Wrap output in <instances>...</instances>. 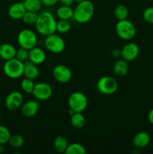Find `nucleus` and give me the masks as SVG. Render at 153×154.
<instances>
[{
	"label": "nucleus",
	"instance_id": "obj_26",
	"mask_svg": "<svg viewBox=\"0 0 153 154\" xmlns=\"http://www.w3.org/2000/svg\"><path fill=\"white\" fill-rule=\"evenodd\" d=\"M34 83L33 80L25 78L20 83V87L22 91L26 94H32L34 87Z\"/></svg>",
	"mask_w": 153,
	"mask_h": 154
},
{
	"label": "nucleus",
	"instance_id": "obj_2",
	"mask_svg": "<svg viewBox=\"0 0 153 154\" xmlns=\"http://www.w3.org/2000/svg\"><path fill=\"white\" fill-rule=\"evenodd\" d=\"M94 13V4L90 0H84L74 9L73 18L79 23H86L92 18Z\"/></svg>",
	"mask_w": 153,
	"mask_h": 154
},
{
	"label": "nucleus",
	"instance_id": "obj_31",
	"mask_svg": "<svg viewBox=\"0 0 153 154\" xmlns=\"http://www.w3.org/2000/svg\"><path fill=\"white\" fill-rule=\"evenodd\" d=\"M28 53H29L28 50L20 47L19 49L16 50L15 58L22 63H25L26 61H27V60H28Z\"/></svg>",
	"mask_w": 153,
	"mask_h": 154
},
{
	"label": "nucleus",
	"instance_id": "obj_18",
	"mask_svg": "<svg viewBox=\"0 0 153 154\" xmlns=\"http://www.w3.org/2000/svg\"><path fill=\"white\" fill-rule=\"evenodd\" d=\"M39 75H40V71L37 65L32 63L31 61H26L24 63L23 75L25 78L34 80L38 78Z\"/></svg>",
	"mask_w": 153,
	"mask_h": 154
},
{
	"label": "nucleus",
	"instance_id": "obj_35",
	"mask_svg": "<svg viewBox=\"0 0 153 154\" xmlns=\"http://www.w3.org/2000/svg\"><path fill=\"white\" fill-rule=\"evenodd\" d=\"M148 120L152 125H153V108L150 110L148 114Z\"/></svg>",
	"mask_w": 153,
	"mask_h": 154
},
{
	"label": "nucleus",
	"instance_id": "obj_4",
	"mask_svg": "<svg viewBox=\"0 0 153 154\" xmlns=\"http://www.w3.org/2000/svg\"><path fill=\"white\" fill-rule=\"evenodd\" d=\"M3 71L8 78L17 79L23 75L24 63L16 58L7 60L3 66Z\"/></svg>",
	"mask_w": 153,
	"mask_h": 154
},
{
	"label": "nucleus",
	"instance_id": "obj_13",
	"mask_svg": "<svg viewBox=\"0 0 153 154\" xmlns=\"http://www.w3.org/2000/svg\"><path fill=\"white\" fill-rule=\"evenodd\" d=\"M40 105L36 100H29L25 102L21 106V113L26 117H34L38 112Z\"/></svg>",
	"mask_w": 153,
	"mask_h": 154
},
{
	"label": "nucleus",
	"instance_id": "obj_15",
	"mask_svg": "<svg viewBox=\"0 0 153 154\" xmlns=\"http://www.w3.org/2000/svg\"><path fill=\"white\" fill-rule=\"evenodd\" d=\"M46 60V53L43 49L38 47H34L29 50L28 53V60L32 63L38 65L42 64Z\"/></svg>",
	"mask_w": 153,
	"mask_h": 154
},
{
	"label": "nucleus",
	"instance_id": "obj_32",
	"mask_svg": "<svg viewBox=\"0 0 153 154\" xmlns=\"http://www.w3.org/2000/svg\"><path fill=\"white\" fill-rule=\"evenodd\" d=\"M144 20L149 24H153V7H148L145 9L142 14Z\"/></svg>",
	"mask_w": 153,
	"mask_h": 154
},
{
	"label": "nucleus",
	"instance_id": "obj_28",
	"mask_svg": "<svg viewBox=\"0 0 153 154\" xmlns=\"http://www.w3.org/2000/svg\"><path fill=\"white\" fill-rule=\"evenodd\" d=\"M71 29V23L68 20H59L56 23V32L59 33H67Z\"/></svg>",
	"mask_w": 153,
	"mask_h": 154
},
{
	"label": "nucleus",
	"instance_id": "obj_25",
	"mask_svg": "<svg viewBox=\"0 0 153 154\" xmlns=\"http://www.w3.org/2000/svg\"><path fill=\"white\" fill-rule=\"evenodd\" d=\"M22 3L26 11L33 12H38L43 5L40 0H24Z\"/></svg>",
	"mask_w": 153,
	"mask_h": 154
},
{
	"label": "nucleus",
	"instance_id": "obj_27",
	"mask_svg": "<svg viewBox=\"0 0 153 154\" xmlns=\"http://www.w3.org/2000/svg\"><path fill=\"white\" fill-rule=\"evenodd\" d=\"M38 17V12H33V11H26L22 17V20L24 23L27 24V25H34L37 21Z\"/></svg>",
	"mask_w": 153,
	"mask_h": 154
},
{
	"label": "nucleus",
	"instance_id": "obj_22",
	"mask_svg": "<svg viewBox=\"0 0 153 154\" xmlns=\"http://www.w3.org/2000/svg\"><path fill=\"white\" fill-rule=\"evenodd\" d=\"M56 16L59 20H70L74 17V9L69 6L61 5L56 10Z\"/></svg>",
	"mask_w": 153,
	"mask_h": 154
},
{
	"label": "nucleus",
	"instance_id": "obj_5",
	"mask_svg": "<svg viewBox=\"0 0 153 154\" xmlns=\"http://www.w3.org/2000/svg\"><path fill=\"white\" fill-rule=\"evenodd\" d=\"M116 32L123 40H130L135 36L136 27L131 21L128 19L118 20L116 25Z\"/></svg>",
	"mask_w": 153,
	"mask_h": 154
},
{
	"label": "nucleus",
	"instance_id": "obj_39",
	"mask_svg": "<svg viewBox=\"0 0 153 154\" xmlns=\"http://www.w3.org/2000/svg\"><path fill=\"white\" fill-rule=\"evenodd\" d=\"M1 120H2V117H1V114H0V123H1Z\"/></svg>",
	"mask_w": 153,
	"mask_h": 154
},
{
	"label": "nucleus",
	"instance_id": "obj_16",
	"mask_svg": "<svg viewBox=\"0 0 153 154\" xmlns=\"http://www.w3.org/2000/svg\"><path fill=\"white\" fill-rule=\"evenodd\" d=\"M150 135L146 132H140L133 138V144L136 148L142 149L149 144Z\"/></svg>",
	"mask_w": 153,
	"mask_h": 154
},
{
	"label": "nucleus",
	"instance_id": "obj_1",
	"mask_svg": "<svg viewBox=\"0 0 153 154\" xmlns=\"http://www.w3.org/2000/svg\"><path fill=\"white\" fill-rule=\"evenodd\" d=\"M56 23L57 21L50 12L43 11L38 14L34 26L39 34L47 36L56 32Z\"/></svg>",
	"mask_w": 153,
	"mask_h": 154
},
{
	"label": "nucleus",
	"instance_id": "obj_21",
	"mask_svg": "<svg viewBox=\"0 0 153 154\" xmlns=\"http://www.w3.org/2000/svg\"><path fill=\"white\" fill-rule=\"evenodd\" d=\"M52 145H53L54 149L57 153H64L68 146V142L64 136L58 135L54 138Z\"/></svg>",
	"mask_w": 153,
	"mask_h": 154
},
{
	"label": "nucleus",
	"instance_id": "obj_33",
	"mask_svg": "<svg viewBox=\"0 0 153 154\" xmlns=\"http://www.w3.org/2000/svg\"><path fill=\"white\" fill-rule=\"evenodd\" d=\"M40 1H41L42 5L47 6V7H50V6H53L57 4L59 0H40Z\"/></svg>",
	"mask_w": 153,
	"mask_h": 154
},
{
	"label": "nucleus",
	"instance_id": "obj_12",
	"mask_svg": "<svg viewBox=\"0 0 153 154\" xmlns=\"http://www.w3.org/2000/svg\"><path fill=\"white\" fill-rule=\"evenodd\" d=\"M140 54L139 46L136 43L130 42L124 45L121 50V57L127 62L136 60Z\"/></svg>",
	"mask_w": 153,
	"mask_h": 154
},
{
	"label": "nucleus",
	"instance_id": "obj_40",
	"mask_svg": "<svg viewBox=\"0 0 153 154\" xmlns=\"http://www.w3.org/2000/svg\"><path fill=\"white\" fill-rule=\"evenodd\" d=\"M0 41H1V38H0Z\"/></svg>",
	"mask_w": 153,
	"mask_h": 154
},
{
	"label": "nucleus",
	"instance_id": "obj_36",
	"mask_svg": "<svg viewBox=\"0 0 153 154\" xmlns=\"http://www.w3.org/2000/svg\"><path fill=\"white\" fill-rule=\"evenodd\" d=\"M112 55L115 57H118V56H121V51H118V50H113L112 51Z\"/></svg>",
	"mask_w": 153,
	"mask_h": 154
},
{
	"label": "nucleus",
	"instance_id": "obj_3",
	"mask_svg": "<svg viewBox=\"0 0 153 154\" xmlns=\"http://www.w3.org/2000/svg\"><path fill=\"white\" fill-rule=\"evenodd\" d=\"M70 114L74 112H82L88 105V99L82 92H74L69 96L68 99Z\"/></svg>",
	"mask_w": 153,
	"mask_h": 154
},
{
	"label": "nucleus",
	"instance_id": "obj_6",
	"mask_svg": "<svg viewBox=\"0 0 153 154\" xmlns=\"http://www.w3.org/2000/svg\"><path fill=\"white\" fill-rule=\"evenodd\" d=\"M17 42L20 48H26L29 51L36 47L38 43V38L32 30L25 29L21 30L18 34Z\"/></svg>",
	"mask_w": 153,
	"mask_h": 154
},
{
	"label": "nucleus",
	"instance_id": "obj_30",
	"mask_svg": "<svg viewBox=\"0 0 153 154\" xmlns=\"http://www.w3.org/2000/svg\"><path fill=\"white\" fill-rule=\"evenodd\" d=\"M11 134L6 126L0 125V144H8L10 140Z\"/></svg>",
	"mask_w": 153,
	"mask_h": 154
},
{
	"label": "nucleus",
	"instance_id": "obj_8",
	"mask_svg": "<svg viewBox=\"0 0 153 154\" xmlns=\"http://www.w3.org/2000/svg\"><path fill=\"white\" fill-rule=\"evenodd\" d=\"M118 82L111 76H103L98 81L97 89L103 95H112L117 91Z\"/></svg>",
	"mask_w": 153,
	"mask_h": 154
},
{
	"label": "nucleus",
	"instance_id": "obj_10",
	"mask_svg": "<svg viewBox=\"0 0 153 154\" xmlns=\"http://www.w3.org/2000/svg\"><path fill=\"white\" fill-rule=\"evenodd\" d=\"M52 76L58 83L67 84L71 80L72 72L68 66L58 64L52 69Z\"/></svg>",
	"mask_w": 153,
	"mask_h": 154
},
{
	"label": "nucleus",
	"instance_id": "obj_34",
	"mask_svg": "<svg viewBox=\"0 0 153 154\" xmlns=\"http://www.w3.org/2000/svg\"><path fill=\"white\" fill-rule=\"evenodd\" d=\"M59 2L62 4V5L69 6V7H71L73 3L74 2V0H59Z\"/></svg>",
	"mask_w": 153,
	"mask_h": 154
},
{
	"label": "nucleus",
	"instance_id": "obj_7",
	"mask_svg": "<svg viewBox=\"0 0 153 154\" xmlns=\"http://www.w3.org/2000/svg\"><path fill=\"white\" fill-rule=\"evenodd\" d=\"M44 46L46 49L52 54H60L65 48V42L58 35L51 34L46 36L44 39Z\"/></svg>",
	"mask_w": 153,
	"mask_h": 154
},
{
	"label": "nucleus",
	"instance_id": "obj_23",
	"mask_svg": "<svg viewBox=\"0 0 153 154\" xmlns=\"http://www.w3.org/2000/svg\"><path fill=\"white\" fill-rule=\"evenodd\" d=\"M86 150L85 147L79 143H71L68 146L64 153L65 154H86Z\"/></svg>",
	"mask_w": 153,
	"mask_h": 154
},
{
	"label": "nucleus",
	"instance_id": "obj_17",
	"mask_svg": "<svg viewBox=\"0 0 153 154\" xmlns=\"http://www.w3.org/2000/svg\"><path fill=\"white\" fill-rule=\"evenodd\" d=\"M16 49L13 45L4 43L0 45V58L4 61L15 58Z\"/></svg>",
	"mask_w": 153,
	"mask_h": 154
},
{
	"label": "nucleus",
	"instance_id": "obj_11",
	"mask_svg": "<svg viewBox=\"0 0 153 154\" xmlns=\"http://www.w3.org/2000/svg\"><path fill=\"white\" fill-rule=\"evenodd\" d=\"M22 104H23V96L19 91L10 92L4 101V105L10 111H14L21 108Z\"/></svg>",
	"mask_w": 153,
	"mask_h": 154
},
{
	"label": "nucleus",
	"instance_id": "obj_9",
	"mask_svg": "<svg viewBox=\"0 0 153 154\" xmlns=\"http://www.w3.org/2000/svg\"><path fill=\"white\" fill-rule=\"evenodd\" d=\"M32 94L34 99L38 101L48 100L52 95V89L50 84L45 82H40L34 84Z\"/></svg>",
	"mask_w": 153,
	"mask_h": 154
},
{
	"label": "nucleus",
	"instance_id": "obj_24",
	"mask_svg": "<svg viewBox=\"0 0 153 154\" xmlns=\"http://www.w3.org/2000/svg\"><path fill=\"white\" fill-rule=\"evenodd\" d=\"M128 9L124 5L119 4L114 9V16L118 20H126L128 17Z\"/></svg>",
	"mask_w": 153,
	"mask_h": 154
},
{
	"label": "nucleus",
	"instance_id": "obj_20",
	"mask_svg": "<svg viewBox=\"0 0 153 154\" xmlns=\"http://www.w3.org/2000/svg\"><path fill=\"white\" fill-rule=\"evenodd\" d=\"M70 124L75 129H82L86 125V118L82 112H74L70 116Z\"/></svg>",
	"mask_w": 153,
	"mask_h": 154
},
{
	"label": "nucleus",
	"instance_id": "obj_29",
	"mask_svg": "<svg viewBox=\"0 0 153 154\" xmlns=\"http://www.w3.org/2000/svg\"><path fill=\"white\" fill-rule=\"evenodd\" d=\"M24 138L22 135H19V134H16V135H11L10 138V140L8 141V144L11 146L12 147L14 148H20L22 147L24 144Z\"/></svg>",
	"mask_w": 153,
	"mask_h": 154
},
{
	"label": "nucleus",
	"instance_id": "obj_37",
	"mask_svg": "<svg viewBox=\"0 0 153 154\" xmlns=\"http://www.w3.org/2000/svg\"><path fill=\"white\" fill-rule=\"evenodd\" d=\"M4 152V147L3 144H0V153H2Z\"/></svg>",
	"mask_w": 153,
	"mask_h": 154
},
{
	"label": "nucleus",
	"instance_id": "obj_14",
	"mask_svg": "<svg viewBox=\"0 0 153 154\" xmlns=\"http://www.w3.org/2000/svg\"><path fill=\"white\" fill-rule=\"evenodd\" d=\"M26 9L22 2H15L9 7L8 14L13 20H22Z\"/></svg>",
	"mask_w": 153,
	"mask_h": 154
},
{
	"label": "nucleus",
	"instance_id": "obj_19",
	"mask_svg": "<svg viewBox=\"0 0 153 154\" xmlns=\"http://www.w3.org/2000/svg\"><path fill=\"white\" fill-rule=\"evenodd\" d=\"M128 62L123 59L116 60L113 65V72L116 76L122 78L127 75L128 72Z\"/></svg>",
	"mask_w": 153,
	"mask_h": 154
},
{
	"label": "nucleus",
	"instance_id": "obj_38",
	"mask_svg": "<svg viewBox=\"0 0 153 154\" xmlns=\"http://www.w3.org/2000/svg\"><path fill=\"white\" fill-rule=\"evenodd\" d=\"M74 1L76 2H77V3H79V2H81L84 1V0H74Z\"/></svg>",
	"mask_w": 153,
	"mask_h": 154
}]
</instances>
